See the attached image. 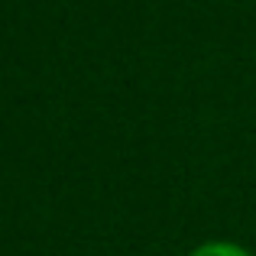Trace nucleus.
<instances>
[{
  "instance_id": "nucleus-1",
  "label": "nucleus",
  "mask_w": 256,
  "mask_h": 256,
  "mask_svg": "<svg viewBox=\"0 0 256 256\" xmlns=\"http://www.w3.org/2000/svg\"><path fill=\"white\" fill-rule=\"evenodd\" d=\"M188 256H253V250L244 246V244H237V240L211 237V240H201L198 246H192Z\"/></svg>"
}]
</instances>
